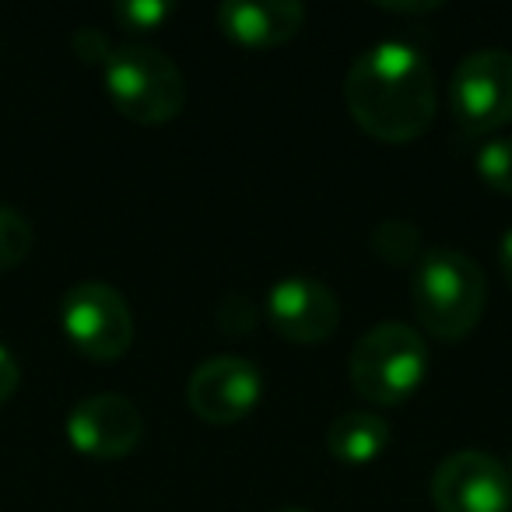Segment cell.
<instances>
[{"label":"cell","instance_id":"obj_5","mask_svg":"<svg viewBox=\"0 0 512 512\" xmlns=\"http://www.w3.org/2000/svg\"><path fill=\"white\" fill-rule=\"evenodd\" d=\"M60 327L67 341L92 362H116L134 344L130 306L106 281H78L60 299Z\"/></svg>","mask_w":512,"mask_h":512},{"label":"cell","instance_id":"obj_23","mask_svg":"<svg viewBox=\"0 0 512 512\" xmlns=\"http://www.w3.org/2000/svg\"><path fill=\"white\" fill-rule=\"evenodd\" d=\"M281 512H306V509H281Z\"/></svg>","mask_w":512,"mask_h":512},{"label":"cell","instance_id":"obj_14","mask_svg":"<svg viewBox=\"0 0 512 512\" xmlns=\"http://www.w3.org/2000/svg\"><path fill=\"white\" fill-rule=\"evenodd\" d=\"M477 176L502 197H512V137H491L477 148Z\"/></svg>","mask_w":512,"mask_h":512},{"label":"cell","instance_id":"obj_21","mask_svg":"<svg viewBox=\"0 0 512 512\" xmlns=\"http://www.w3.org/2000/svg\"><path fill=\"white\" fill-rule=\"evenodd\" d=\"M386 11H435L439 4H383Z\"/></svg>","mask_w":512,"mask_h":512},{"label":"cell","instance_id":"obj_4","mask_svg":"<svg viewBox=\"0 0 512 512\" xmlns=\"http://www.w3.org/2000/svg\"><path fill=\"white\" fill-rule=\"evenodd\" d=\"M106 92L127 120L158 127L183 113L186 85L179 67L155 46H116L106 60Z\"/></svg>","mask_w":512,"mask_h":512},{"label":"cell","instance_id":"obj_12","mask_svg":"<svg viewBox=\"0 0 512 512\" xmlns=\"http://www.w3.org/2000/svg\"><path fill=\"white\" fill-rule=\"evenodd\" d=\"M386 446H390V425L369 411H348L330 421L327 428L330 456L348 467H365V463L379 460Z\"/></svg>","mask_w":512,"mask_h":512},{"label":"cell","instance_id":"obj_18","mask_svg":"<svg viewBox=\"0 0 512 512\" xmlns=\"http://www.w3.org/2000/svg\"><path fill=\"white\" fill-rule=\"evenodd\" d=\"M74 53H78L85 64H102L106 67V60L113 57V46H109V39L102 36L99 29H78L71 39Z\"/></svg>","mask_w":512,"mask_h":512},{"label":"cell","instance_id":"obj_2","mask_svg":"<svg viewBox=\"0 0 512 512\" xmlns=\"http://www.w3.org/2000/svg\"><path fill=\"white\" fill-rule=\"evenodd\" d=\"M411 299L421 327L435 341L453 344L481 323L488 285H484L481 267L467 253L439 246L421 253L411 281Z\"/></svg>","mask_w":512,"mask_h":512},{"label":"cell","instance_id":"obj_13","mask_svg":"<svg viewBox=\"0 0 512 512\" xmlns=\"http://www.w3.org/2000/svg\"><path fill=\"white\" fill-rule=\"evenodd\" d=\"M372 249H376L379 260L393 267H407L414 256L421 253V232L418 225L411 221H400V218H390L372 232Z\"/></svg>","mask_w":512,"mask_h":512},{"label":"cell","instance_id":"obj_20","mask_svg":"<svg viewBox=\"0 0 512 512\" xmlns=\"http://www.w3.org/2000/svg\"><path fill=\"white\" fill-rule=\"evenodd\" d=\"M498 264H502V274L512 288V228L502 235V246H498Z\"/></svg>","mask_w":512,"mask_h":512},{"label":"cell","instance_id":"obj_1","mask_svg":"<svg viewBox=\"0 0 512 512\" xmlns=\"http://www.w3.org/2000/svg\"><path fill=\"white\" fill-rule=\"evenodd\" d=\"M344 102L355 123L383 144H411L435 120V74L407 43H376L351 64Z\"/></svg>","mask_w":512,"mask_h":512},{"label":"cell","instance_id":"obj_22","mask_svg":"<svg viewBox=\"0 0 512 512\" xmlns=\"http://www.w3.org/2000/svg\"><path fill=\"white\" fill-rule=\"evenodd\" d=\"M505 470H509V481H512V460H509V467H505Z\"/></svg>","mask_w":512,"mask_h":512},{"label":"cell","instance_id":"obj_6","mask_svg":"<svg viewBox=\"0 0 512 512\" xmlns=\"http://www.w3.org/2000/svg\"><path fill=\"white\" fill-rule=\"evenodd\" d=\"M453 116L463 134H495L512 123V53L477 50L460 60L449 85Z\"/></svg>","mask_w":512,"mask_h":512},{"label":"cell","instance_id":"obj_16","mask_svg":"<svg viewBox=\"0 0 512 512\" xmlns=\"http://www.w3.org/2000/svg\"><path fill=\"white\" fill-rule=\"evenodd\" d=\"M172 15H176V8L165 0H123L113 8V18L123 32H155Z\"/></svg>","mask_w":512,"mask_h":512},{"label":"cell","instance_id":"obj_11","mask_svg":"<svg viewBox=\"0 0 512 512\" xmlns=\"http://www.w3.org/2000/svg\"><path fill=\"white\" fill-rule=\"evenodd\" d=\"M306 8L295 0H225L218 25L232 43L246 50H274L299 36Z\"/></svg>","mask_w":512,"mask_h":512},{"label":"cell","instance_id":"obj_7","mask_svg":"<svg viewBox=\"0 0 512 512\" xmlns=\"http://www.w3.org/2000/svg\"><path fill=\"white\" fill-rule=\"evenodd\" d=\"M432 502L439 512H509V470L481 449H460L435 467Z\"/></svg>","mask_w":512,"mask_h":512},{"label":"cell","instance_id":"obj_10","mask_svg":"<svg viewBox=\"0 0 512 512\" xmlns=\"http://www.w3.org/2000/svg\"><path fill=\"white\" fill-rule=\"evenodd\" d=\"M267 316L274 330L295 344H320L341 323L337 295L316 278H281L267 295Z\"/></svg>","mask_w":512,"mask_h":512},{"label":"cell","instance_id":"obj_8","mask_svg":"<svg viewBox=\"0 0 512 512\" xmlns=\"http://www.w3.org/2000/svg\"><path fill=\"white\" fill-rule=\"evenodd\" d=\"M264 393V379L249 358L218 355L197 365L186 386L190 411L207 425H235L242 421Z\"/></svg>","mask_w":512,"mask_h":512},{"label":"cell","instance_id":"obj_9","mask_svg":"<svg viewBox=\"0 0 512 512\" xmlns=\"http://www.w3.org/2000/svg\"><path fill=\"white\" fill-rule=\"evenodd\" d=\"M144 435L141 411L120 393H92L67 414V439L78 453L95 460H120L137 449Z\"/></svg>","mask_w":512,"mask_h":512},{"label":"cell","instance_id":"obj_19","mask_svg":"<svg viewBox=\"0 0 512 512\" xmlns=\"http://www.w3.org/2000/svg\"><path fill=\"white\" fill-rule=\"evenodd\" d=\"M18 383H22V369H18L15 355L8 348H0V404L15 397Z\"/></svg>","mask_w":512,"mask_h":512},{"label":"cell","instance_id":"obj_3","mask_svg":"<svg viewBox=\"0 0 512 512\" xmlns=\"http://www.w3.org/2000/svg\"><path fill=\"white\" fill-rule=\"evenodd\" d=\"M351 386L365 400L397 407L418 393L428 376V344L407 323H379L351 348Z\"/></svg>","mask_w":512,"mask_h":512},{"label":"cell","instance_id":"obj_17","mask_svg":"<svg viewBox=\"0 0 512 512\" xmlns=\"http://www.w3.org/2000/svg\"><path fill=\"white\" fill-rule=\"evenodd\" d=\"M260 320V309L246 299V295H225V302L218 306V327L225 334H246Z\"/></svg>","mask_w":512,"mask_h":512},{"label":"cell","instance_id":"obj_15","mask_svg":"<svg viewBox=\"0 0 512 512\" xmlns=\"http://www.w3.org/2000/svg\"><path fill=\"white\" fill-rule=\"evenodd\" d=\"M32 253V225L15 207L0 204V271H11Z\"/></svg>","mask_w":512,"mask_h":512}]
</instances>
